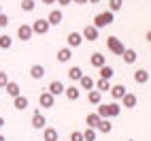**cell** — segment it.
<instances>
[{"mask_svg": "<svg viewBox=\"0 0 151 141\" xmlns=\"http://www.w3.org/2000/svg\"><path fill=\"white\" fill-rule=\"evenodd\" d=\"M113 22H115V13H111V11H102V13H98V15L94 17V24H92V26H96V28L100 30V28H104V26L113 24Z\"/></svg>", "mask_w": 151, "mask_h": 141, "instance_id": "6da1fadb", "label": "cell"}, {"mask_svg": "<svg viewBox=\"0 0 151 141\" xmlns=\"http://www.w3.org/2000/svg\"><path fill=\"white\" fill-rule=\"evenodd\" d=\"M106 47H109V52L115 54V56H122V54L126 52L122 39H117V36H109V39H106Z\"/></svg>", "mask_w": 151, "mask_h": 141, "instance_id": "7a4b0ae2", "label": "cell"}, {"mask_svg": "<svg viewBox=\"0 0 151 141\" xmlns=\"http://www.w3.org/2000/svg\"><path fill=\"white\" fill-rule=\"evenodd\" d=\"M30 26H32V32H34V34H47L49 28H51V26H49V22H47V19H43V17H41V19H34Z\"/></svg>", "mask_w": 151, "mask_h": 141, "instance_id": "3957f363", "label": "cell"}, {"mask_svg": "<svg viewBox=\"0 0 151 141\" xmlns=\"http://www.w3.org/2000/svg\"><path fill=\"white\" fill-rule=\"evenodd\" d=\"M38 105H41L43 109H51L55 105V96L45 90V92H41V96H38Z\"/></svg>", "mask_w": 151, "mask_h": 141, "instance_id": "277c9868", "label": "cell"}, {"mask_svg": "<svg viewBox=\"0 0 151 141\" xmlns=\"http://www.w3.org/2000/svg\"><path fill=\"white\" fill-rule=\"evenodd\" d=\"M34 36V32H32V26H30V24H22V26H19L17 28V39H19V41H30V39H32Z\"/></svg>", "mask_w": 151, "mask_h": 141, "instance_id": "5b68a950", "label": "cell"}, {"mask_svg": "<svg viewBox=\"0 0 151 141\" xmlns=\"http://www.w3.org/2000/svg\"><path fill=\"white\" fill-rule=\"evenodd\" d=\"M32 126H34L36 130H43V128L47 126V118H45L41 111H38V109L32 113Z\"/></svg>", "mask_w": 151, "mask_h": 141, "instance_id": "8992f818", "label": "cell"}, {"mask_svg": "<svg viewBox=\"0 0 151 141\" xmlns=\"http://www.w3.org/2000/svg\"><path fill=\"white\" fill-rule=\"evenodd\" d=\"M47 22H49V26H60V24L64 22V15H62V11H60V9H53V11L47 15Z\"/></svg>", "mask_w": 151, "mask_h": 141, "instance_id": "52a82bcc", "label": "cell"}, {"mask_svg": "<svg viewBox=\"0 0 151 141\" xmlns=\"http://www.w3.org/2000/svg\"><path fill=\"white\" fill-rule=\"evenodd\" d=\"M66 43H68L70 49H75V47H79V45L83 43V34H81V32H70V34L66 36Z\"/></svg>", "mask_w": 151, "mask_h": 141, "instance_id": "ba28073f", "label": "cell"}, {"mask_svg": "<svg viewBox=\"0 0 151 141\" xmlns=\"http://www.w3.org/2000/svg\"><path fill=\"white\" fill-rule=\"evenodd\" d=\"M81 34H83V41H92V43H94L96 39H98V28L89 24V26L83 28V32H81Z\"/></svg>", "mask_w": 151, "mask_h": 141, "instance_id": "9c48e42d", "label": "cell"}, {"mask_svg": "<svg viewBox=\"0 0 151 141\" xmlns=\"http://www.w3.org/2000/svg\"><path fill=\"white\" fill-rule=\"evenodd\" d=\"M109 92H111V96H113L115 100H122V98L126 96L128 90H126V86H122V84H115V86H111Z\"/></svg>", "mask_w": 151, "mask_h": 141, "instance_id": "30bf717a", "label": "cell"}, {"mask_svg": "<svg viewBox=\"0 0 151 141\" xmlns=\"http://www.w3.org/2000/svg\"><path fill=\"white\" fill-rule=\"evenodd\" d=\"M136 103H138V98H136V94H132V92H126V96L122 98V107H126V109H134Z\"/></svg>", "mask_w": 151, "mask_h": 141, "instance_id": "8fae6325", "label": "cell"}, {"mask_svg": "<svg viewBox=\"0 0 151 141\" xmlns=\"http://www.w3.org/2000/svg\"><path fill=\"white\" fill-rule=\"evenodd\" d=\"M43 141H60V135L53 126H45L43 128Z\"/></svg>", "mask_w": 151, "mask_h": 141, "instance_id": "7c38bea8", "label": "cell"}, {"mask_svg": "<svg viewBox=\"0 0 151 141\" xmlns=\"http://www.w3.org/2000/svg\"><path fill=\"white\" fill-rule=\"evenodd\" d=\"M89 62H92V66H94V68H102V66L106 64V56H102L100 52H96V54H92Z\"/></svg>", "mask_w": 151, "mask_h": 141, "instance_id": "4fadbf2b", "label": "cell"}, {"mask_svg": "<svg viewBox=\"0 0 151 141\" xmlns=\"http://www.w3.org/2000/svg\"><path fill=\"white\" fill-rule=\"evenodd\" d=\"M64 84L62 81H58V79H55V81H51V84H49V88H47V92H51L53 96H60V94H64Z\"/></svg>", "mask_w": 151, "mask_h": 141, "instance_id": "5bb4252c", "label": "cell"}, {"mask_svg": "<svg viewBox=\"0 0 151 141\" xmlns=\"http://www.w3.org/2000/svg\"><path fill=\"white\" fill-rule=\"evenodd\" d=\"M13 107H15V109H19V111H24V109H28V107H30V100H28L24 94H19V96H15V98H13Z\"/></svg>", "mask_w": 151, "mask_h": 141, "instance_id": "9a60e30c", "label": "cell"}, {"mask_svg": "<svg viewBox=\"0 0 151 141\" xmlns=\"http://www.w3.org/2000/svg\"><path fill=\"white\" fill-rule=\"evenodd\" d=\"M30 77L32 79H43L45 77V66L43 64H32L30 66Z\"/></svg>", "mask_w": 151, "mask_h": 141, "instance_id": "2e32d148", "label": "cell"}, {"mask_svg": "<svg viewBox=\"0 0 151 141\" xmlns=\"http://www.w3.org/2000/svg\"><path fill=\"white\" fill-rule=\"evenodd\" d=\"M70 58H73V49L70 47H62L58 52V62H70Z\"/></svg>", "mask_w": 151, "mask_h": 141, "instance_id": "e0dca14e", "label": "cell"}, {"mask_svg": "<svg viewBox=\"0 0 151 141\" xmlns=\"http://www.w3.org/2000/svg\"><path fill=\"white\" fill-rule=\"evenodd\" d=\"M87 100H89L92 105H100V103H102V92H98L96 88L89 90V92H87Z\"/></svg>", "mask_w": 151, "mask_h": 141, "instance_id": "ac0fdd59", "label": "cell"}, {"mask_svg": "<svg viewBox=\"0 0 151 141\" xmlns=\"http://www.w3.org/2000/svg\"><path fill=\"white\" fill-rule=\"evenodd\" d=\"M4 90H6V94L11 96V98H15V96L22 94V92H19V84H17V81H9V84L4 86Z\"/></svg>", "mask_w": 151, "mask_h": 141, "instance_id": "d6986e66", "label": "cell"}, {"mask_svg": "<svg viewBox=\"0 0 151 141\" xmlns=\"http://www.w3.org/2000/svg\"><path fill=\"white\" fill-rule=\"evenodd\" d=\"M134 81L136 84H147L149 81V73H147L145 68H136L134 70Z\"/></svg>", "mask_w": 151, "mask_h": 141, "instance_id": "ffe728a7", "label": "cell"}, {"mask_svg": "<svg viewBox=\"0 0 151 141\" xmlns=\"http://www.w3.org/2000/svg\"><path fill=\"white\" fill-rule=\"evenodd\" d=\"M64 94H66L68 100H79V96H81V90H79L77 86H70V88L64 90Z\"/></svg>", "mask_w": 151, "mask_h": 141, "instance_id": "44dd1931", "label": "cell"}, {"mask_svg": "<svg viewBox=\"0 0 151 141\" xmlns=\"http://www.w3.org/2000/svg\"><path fill=\"white\" fill-rule=\"evenodd\" d=\"M122 58H124V62H126V64H134L136 60H138V56H136L134 49H126V52L122 54Z\"/></svg>", "mask_w": 151, "mask_h": 141, "instance_id": "7402d4cb", "label": "cell"}, {"mask_svg": "<svg viewBox=\"0 0 151 141\" xmlns=\"http://www.w3.org/2000/svg\"><path fill=\"white\" fill-rule=\"evenodd\" d=\"M68 77L73 79V81H79V79L83 77V68L81 66H70L68 68Z\"/></svg>", "mask_w": 151, "mask_h": 141, "instance_id": "603a6c76", "label": "cell"}, {"mask_svg": "<svg viewBox=\"0 0 151 141\" xmlns=\"http://www.w3.org/2000/svg\"><path fill=\"white\" fill-rule=\"evenodd\" d=\"M100 118L98 113H87V118H85V124H87V128H96L98 124H100Z\"/></svg>", "mask_w": 151, "mask_h": 141, "instance_id": "cb8c5ba5", "label": "cell"}, {"mask_svg": "<svg viewBox=\"0 0 151 141\" xmlns=\"http://www.w3.org/2000/svg\"><path fill=\"white\" fill-rule=\"evenodd\" d=\"M119 113H122V105H119L117 100H113V103H109V118H117Z\"/></svg>", "mask_w": 151, "mask_h": 141, "instance_id": "d4e9b609", "label": "cell"}, {"mask_svg": "<svg viewBox=\"0 0 151 141\" xmlns=\"http://www.w3.org/2000/svg\"><path fill=\"white\" fill-rule=\"evenodd\" d=\"M96 90H98V92H109V90H111V81H109V79H98V81H96V86H94Z\"/></svg>", "mask_w": 151, "mask_h": 141, "instance_id": "484cf974", "label": "cell"}, {"mask_svg": "<svg viewBox=\"0 0 151 141\" xmlns=\"http://www.w3.org/2000/svg\"><path fill=\"white\" fill-rule=\"evenodd\" d=\"M96 130H100V133H111L113 130V124H111V120H100V124L96 126Z\"/></svg>", "mask_w": 151, "mask_h": 141, "instance_id": "4316f807", "label": "cell"}, {"mask_svg": "<svg viewBox=\"0 0 151 141\" xmlns=\"http://www.w3.org/2000/svg\"><path fill=\"white\" fill-rule=\"evenodd\" d=\"M79 84H81V88L87 90V92H89V90H94V79H92V77H87V75H83L81 79H79Z\"/></svg>", "mask_w": 151, "mask_h": 141, "instance_id": "83f0119b", "label": "cell"}, {"mask_svg": "<svg viewBox=\"0 0 151 141\" xmlns=\"http://www.w3.org/2000/svg\"><path fill=\"white\" fill-rule=\"evenodd\" d=\"M115 75V70H113V66H109V64H104L102 68H100V79H111Z\"/></svg>", "mask_w": 151, "mask_h": 141, "instance_id": "f1b7e54d", "label": "cell"}, {"mask_svg": "<svg viewBox=\"0 0 151 141\" xmlns=\"http://www.w3.org/2000/svg\"><path fill=\"white\" fill-rule=\"evenodd\" d=\"M13 45V39L9 34H0V49H11Z\"/></svg>", "mask_w": 151, "mask_h": 141, "instance_id": "f546056e", "label": "cell"}, {"mask_svg": "<svg viewBox=\"0 0 151 141\" xmlns=\"http://www.w3.org/2000/svg\"><path fill=\"white\" fill-rule=\"evenodd\" d=\"M19 4H22V9H24L26 13H32L34 9H36V2H34V0H22Z\"/></svg>", "mask_w": 151, "mask_h": 141, "instance_id": "4dcf8cb0", "label": "cell"}, {"mask_svg": "<svg viewBox=\"0 0 151 141\" xmlns=\"http://www.w3.org/2000/svg\"><path fill=\"white\" fill-rule=\"evenodd\" d=\"M122 7H124V0H109V11L111 13H117Z\"/></svg>", "mask_w": 151, "mask_h": 141, "instance_id": "1f68e13d", "label": "cell"}, {"mask_svg": "<svg viewBox=\"0 0 151 141\" xmlns=\"http://www.w3.org/2000/svg\"><path fill=\"white\" fill-rule=\"evenodd\" d=\"M83 139L85 141H96V128H85L83 130Z\"/></svg>", "mask_w": 151, "mask_h": 141, "instance_id": "d6a6232c", "label": "cell"}, {"mask_svg": "<svg viewBox=\"0 0 151 141\" xmlns=\"http://www.w3.org/2000/svg\"><path fill=\"white\" fill-rule=\"evenodd\" d=\"M68 141H85L83 139V133H81V130H75V133H70V139Z\"/></svg>", "mask_w": 151, "mask_h": 141, "instance_id": "836d02e7", "label": "cell"}, {"mask_svg": "<svg viewBox=\"0 0 151 141\" xmlns=\"http://www.w3.org/2000/svg\"><path fill=\"white\" fill-rule=\"evenodd\" d=\"M9 84V75L4 73V70H0V88H4Z\"/></svg>", "mask_w": 151, "mask_h": 141, "instance_id": "e575fe53", "label": "cell"}, {"mask_svg": "<svg viewBox=\"0 0 151 141\" xmlns=\"http://www.w3.org/2000/svg\"><path fill=\"white\" fill-rule=\"evenodd\" d=\"M6 26H9V15L0 13V28H6Z\"/></svg>", "mask_w": 151, "mask_h": 141, "instance_id": "d590c367", "label": "cell"}, {"mask_svg": "<svg viewBox=\"0 0 151 141\" xmlns=\"http://www.w3.org/2000/svg\"><path fill=\"white\" fill-rule=\"evenodd\" d=\"M55 2H60V7H68L73 0H55Z\"/></svg>", "mask_w": 151, "mask_h": 141, "instance_id": "8d00e7d4", "label": "cell"}, {"mask_svg": "<svg viewBox=\"0 0 151 141\" xmlns=\"http://www.w3.org/2000/svg\"><path fill=\"white\" fill-rule=\"evenodd\" d=\"M145 41H147V43H151V30H147V34H145Z\"/></svg>", "mask_w": 151, "mask_h": 141, "instance_id": "74e56055", "label": "cell"}, {"mask_svg": "<svg viewBox=\"0 0 151 141\" xmlns=\"http://www.w3.org/2000/svg\"><path fill=\"white\" fill-rule=\"evenodd\" d=\"M75 4H87V0H73Z\"/></svg>", "mask_w": 151, "mask_h": 141, "instance_id": "f35d334b", "label": "cell"}, {"mask_svg": "<svg viewBox=\"0 0 151 141\" xmlns=\"http://www.w3.org/2000/svg\"><path fill=\"white\" fill-rule=\"evenodd\" d=\"M43 4H55V0H41Z\"/></svg>", "mask_w": 151, "mask_h": 141, "instance_id": "ab89813d", "label": "cell"}, {"mask_svg": "<svg viewBox=\"0 0 151 141\" xmlns=\"http://www.w3.org/2000/svg\"><path fill=\"white\" fill-rule=\"evenodd\" d=\"M2 126H4V118H2V116H0V128H2Z\"/></svg>", "mask_w": 151, "mask_h": 141, "instance_id": "60d3db41", "label": "cell"}, {"mask_svg": "<svg viewBox=\"0 0 151 141\" xmlns=\"http://www.w3.org/2000/svg\"><path fill=\"white\" fill-rule=\"evenodd\" d=\"M87 2H89V4H98V2H100V0H87Z\"/></svg>", "mask_w": 151, "mask_h": 141, "instance_id": "b9f144b4", "label": "cell"}, {"mask_svg": "<svg viewBox=\"0 0 151 141\" xmlns=\"http://www.w3.org/2000/svg\"><path fill=\"white\" fill-rule=\"evenodd\" d=\"M0 141H6V137H4V135H0Z\"/></svg>", "mask_w": 151, "mask_h": 141, "instance_id": "7bdbcfd3", "label": "cell"}, {"mask_svg": "<svg viewBox=\"0 0 151 141\" xmlns=\"http://www.w3.org/2000/svg\"><path fill=\"white\" fill-rule=\"evenodd\" d=\"M0 13H2V4H0Z\"/></svg>", "mask_w": 151, "mask_h": 141, "instance_id": "ee69618b", "label": "cell"}]
</instances>
